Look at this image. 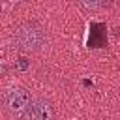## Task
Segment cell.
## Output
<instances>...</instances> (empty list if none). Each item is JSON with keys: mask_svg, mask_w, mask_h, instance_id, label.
<instances>
[{"mask_svg": "<svg viewBox=\"0 0 120 120\" xmlns=\"http://www.w3.org/2000/svg\"><path fill=\"white\" fill-rule=\"evenodd\" d=\"M32 96L22 84H9L2 92V109L11 120H22L28 112Z\"/></svg>", "mask_w": 120, "mask_h": 120, "instance_id": "2", "label": "cell"}, {"mask_svg": "<svg viewBox=\"0 0 120 120\" xmlns=\"http://www.w3.org/2000/svg\"><path fill=\"white\" fill-rule=\"evenodd\" d=\"M13 41H15V47L19 51L28 52V54H34V52H41L47 47L49 34H47V28L39 21L30 19V21L21 22L15 28Z\"/></svg>", "mask_w": 120, "mask_h": 120, "instance_id": "1", "label": "cell"}, {"mask_svg": "<svg viewBox=\"0 0 120 120\" xmlns=\"http://www.w3.org/2000/svg\"><path fill=\"white\" fill-rule=\"evenodd\" d=\"M8 4H13V6H19V4H24V2H28V0H6Z\"/></svg>", "mask_w": 120, "mask_h": 120, "instance_id": "5", "label": "cell"}, {"mask_svg": "<svg viewBox=\"0 0 120 120\" xmlns=\"http://www.w3.org/2000/svg\"><path fill=\"white\" fill-rule=\"evenodd\" d=\"M26 116H28V120H54V107L47 98L36 96L30 101Z\"/></svg>", "mask_w": 120, "mask_h": 120, "instance_id": "3", "label": "cell"}, {"mask_svg": "<svg viewBox=\"0 0 120 120\" xmlns=\"http://www.w3.org/2000/svg\"><path fill=\"white\" fill-rule=\"evenodd\" d=\"M0 112H2V94H0Z\"/></svg>", "mask_w": 120, "mask_h": 120, "instance_id": "6", "label": "cell"}, {"mask_svg": "<svg viewBox=\"0 0 120 120\" xmlns=\"http://www.w3.org/2000/svg\"><path fill=\"white\" fill-rule=\"evenodd\" d=\"M75 2H77L79 9L88 13V15L90 13H98L107 6V0H75Z\"/></svg>", "mask_w": 120, "mask_h": 120, "instance_id": "4", "label": "cell"}]
</instances>
